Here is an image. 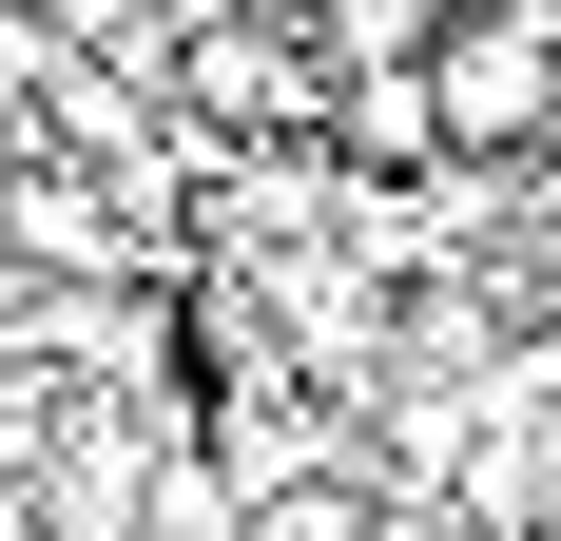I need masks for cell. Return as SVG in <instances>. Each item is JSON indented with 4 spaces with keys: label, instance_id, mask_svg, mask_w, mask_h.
<instances>
[{
    "label": "cell",
    "instance_id": "obj_1",
    "mask_svg": "<svg viewBox=\"0 0 561 541\" xmlns=\"http://www.w3.org/2000/svg\"><path fill=\"white\" fill-rule=\"evenodd\" d=\"M426 136H465V156L561 136V0H465L446 58H426Z\"/></svg>",
    "mask_w": 561,
    "mask_h": 541
},
{
    "label": "cell",
    "instance_id": "obj_2",
    "mask_svg": "<svg viewBox=\"0 0 561 541\" xmlns=\"http://www.w3.org/2000/svg\"><path fill=\"white\" fill-rule=\"evenodd\" d=\"M174 97L214 116V136H272V116L310 97V58H290L272 20H194V39H174Z\"/></svg>",
    "mask_w": 561,
    "mask_h": 541
},
{
    "label": "cell",
    "instance_id": "obj_3",
    "mask_svg": "<svg viewBox=\"0 0 561 541\" xmlns=\"http://www.w3.org/2000/svg\"><path fill=\"white\" fill-rule=\"evenodd\" d=\"M446 20H465V0H310V39H330L348 78H426V58H446Z\"/></svg>",
    "mask_w": 561,
    "mask_h": 541
}]
</instances>
